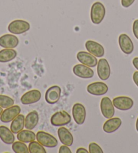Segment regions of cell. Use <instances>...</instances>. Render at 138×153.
I'll list each match as a JSON object with an SVG mask.
<instances>
[{
	"label": "cell",
	"mask_w": 138,
	"mask_h": 153,
	"mask_svg": "<svg viewBox=\"0 0 138 153\" xmlns=\"http://www.w3.org/2000/svg\"><path fill=\"white\" fill-rule=\"evenodd\" d=\"M133 80H134L135 85L138 87V71L135 72L133 74Z\"/></svg>",
	"instance_id": "obj_32"
},
{
	"label": "cell",
	"mask_w": 138,
	"mask_h": 153,
	"mask_svg": "<svg viewBox=\"0 0 138 153\" xmlns=\"http://www.w3.org/2000/svg\"><path fill=\"white\" fill-rule=\"evenodd\" d=\"M87 91L92 95L103 96L108 93V87L106 84L102 82H95L87 86Z\"/></svg>",
	"instance_id": "obj_10"
},
{
	"label": "cell",
	"mask_w": 138,
	"mask_h": 153,
	"mask_svg": "<svg viewBox=\"0 0 138 153\" xmlns=\"http://www.w3.org/2000/svg\"><path fill=\"white\" fill-rule=\"evenodd\" d=\"M97 73L98 77L102 80H107L110 76L111 70L108 61L102 58L97 64Z\"/></svg>",
	"instance_id": "obj_8"
},
{
	"label": "cell",
	"mask_w": 138,
	"mask_h": 153,
	"mask_svg": "<svg viewBox=\"0 0 138 153\" xmlns=\"http://www.w3.org/2000/svg\"><path fill=\"white\" fill-rule=\"evenodd\" d=\"M132 64L135 69H137L138 71V57L134 58V59L132 61Z\"/></svg>",
	"instance_id": "obj_33"
},
{
	"label": "cell",
	"mask_w": 138,
	"mask_h": 153,
	"mask_svg": "<svg viewBox=\"0 0 138 153\" xmlns=\"http://www.w3.org/2000/svg\"><path fill=\"white\" fill-rule=\"evenodd\" d=\"M72 113L74 120L76 124L83 125L86 118V107L81 103H75L73 107Z\"/></svg>",
	"instance_id": "obj_13"
},
{
	"label": "cell",
	"mask_w": 138,
	"mask_h": 153,
	"mask_svg": "<svg viewBox=\"0 0 138 153\" xmlns=\"http://www.w3.org/2000/svg\"><path fill=\"white\" fill-rule=\"evenodd\" d=\"M58 152L59 153H71L72 151L71 150L69 149V146H66V145H62L61 146L59 149V150H58Z\"/></svg>",
	"instance_id": "obj_31"
},
{
	"label": "cell",
	"mask_w": 138,
	"mask_h": 153,
	"mask_svg": "<svg viewBox=\"0 0 138 153\" xmlns=\"http://www.w3.org/2000/svg\"><path fill=\"white\" fill-rule=\"evenodd\" d=\"M71 121V117L70 114L65 111L56 112L53 114L50 120L51 124L56 127L64 126L70 123Z\"/></svg>",
	"instance_id": "obj_3"
},
{
	"label": "cell",
	"mask_w": 138,
	"mask_h": 153,
	"mask_svg": "<svg viewBox=\"0 0 138 153\" xmlns=\"http://www.w3.org/2000/svg\"><path fill=\"white\" fill-rule=\"evenodd\" d=\"M17 139L24 143H30L31 142L36 140V134L30 130L20 131L17 134Z\"/></svg>",
	"instance_id": "obj_23"
},
{
	"label": "cell",
	"mask_w": 138,
	"mask_h": 153,
	"mask_svg": "<svg viewBox=\"0 0 138 153\" xmlns=\"http://www.w3.org/2000/svg\"><path fill=\"white\" fill-rule=\"evenodd\" d=\"M62 90L58 85H54L47 90L46 94H45V99L48 104L54 105L58 102L60 97Z\"/></svg>",
	"instance_id": "obj_9"
},
{
	"label": "cell",
	"mask_w": 138,
	"mask_h": 153,
	"mask_svg": "<svg viewBox=\"0 0 138 153\" xmlns=\"http://www.w3.org/2000/svg\"><path fill=\"white\" fill-rule=\"evenodd\" d=\"M133 33L135 37L138 40V19L135 20L133 24Z\"/></svg>",
	"instance_id": "obj_29"
},
{
	"label": "cell",
	"mask_w": 138,
	"mask_h": 153,
	"mask_svg": "<svg viewBox=\"0 0 138 153\" xmlns=\"http://www.w3.org/2000/svg\"><path fill=\"white\" fill-rule=\"evenodd\" d=\"M37 141L47 148H55L58 146V140L54 136L44 131H39L36 134Z\"/></svg>",
	"instance_id": "obj_4"
},
{
	"label": "cell",
	"mask_w": 138,
	"mask_h": 153,
	"mask_svg": "<svg viewBox=\"0 0 138 153\" xmlns=\"http://www.w3.org/2000/svg\"><path fill=\"white\" fill-rule=\"evenodd\" d=\"M122 125V120L119 117H112L105 121L103 125V130L107 134H112L118 130Z\"/></svg>",
	"instance_id": "obj_19"
},
{
	"label": "cell",
	"mask_w": 138,
	"mask_h": 153,
	"mask_svg": "<svg viewBox=\"0 0 138 153\" xmlns=\"http://www.w3.org/2000/svg\"><path fill=\"white\" fill-rule=\"evenodd\" d=\"M58 136L61 143L68 146H71L73 144L74 138L73 134L67 128L61 126L58 130Z\"/></svg>",
	"instance_id": "obj_18"
},
{
	"label": "cell",
	"mask_w": 138,
	"mask_h": 153,
	"mask_svg": "<svg viewBox=\"0 0 138 153\" xmlns=\"http://www.w3.org/2000/svg\"><path fill=\"white\" fill-rule=\"evenodd\" d=\"M41 97V94L39 90H31L23 94L20 99V102L25 105L33 104L40 101Z\"/></svg>",
	"instance_id": "obj_14"
},
{
	"label": "cell",
	"mask_w": 138,
	"mask_h": 153,
	"mask_svg": "<svg viewBox=\"0 0 138 153\" xmlns=\"http://www.w3.org/2000/svg\"><path fill=\"white\" fill-rule=\"evenodd\" d=\"M0 139L4 144L10 145L14 142L15 136L10 129L6 126H0Z\"/></svg>",
	"instance_id": "obj_20"
},
{
	"label": "cell",
	"mask_w": 138,
	"mask_h": 153,
	"mask_svg": "<svg viewBox=\"0 0 138 153\" xmlns=\"http://www.w3.org/2000/svg\"><path fill=\"white\" fill-rule=\"evenodd\" d=\"M25 117L22 114H19L12 120L10 125V130L14 134H18L23 130L25 127Z\"/></svg>",
	"instance_id": "obj_22"
},
{
	"label": "cell",
	"mask_w": 138,
	"mask_h": 153,
	"mask_svg": "<svg viewBox=\"0 0 138 153\" xmlns=\"http://www.w3.org/2000/svg\"><path fill=\"white\" fill-rule=\"evenodd\" d=\"M28 151L30 153H46L44 146L38 141H32L28 144Z\"/></svg>",
	"instance_id": "obj_25"
},
{
	"label": "cell",
	"mask_w": 138,
	"mask_h": 153,
	"mask_svg": "<svg viewBox=\"0 0 138 153\" xmlns=\"http://www.w3.org/2000/svg\"><path fill=\"white\" fill-rule=\"evenodd\" d=\"M106 15V9L102 3L96 1L93 4L90 11V18L93 24L100 25Z\"/></svg>",
	"instance_id": "obj_1"
},
{
	"label": "cell",
	"mask_w": 138,
	"mask_h": 153,
	"mask_svg": "<svg viewBox=\"0 0 138 153\" xmlns=\"http://www.w3.org/2000/svg\"><path fill=\"white\" fill-rule=\"evenodd\" d=\"M19 44L17 36L11 34H6L0 36V47L4 49H14Z\"/></svg>",
	"instance_id": "obj_16"
},
{
	"label": "cell",
	"mask_w": 138,
	"mask_h": 153,
	"mask_svg": "<svg viewBox=\"0 0 138 153\" xmlns=\"http://www.w3.org/2000/svg\"><path fill=\"white\" fill-rule=\"evenodd\" d=\"M12 149L15 153H28V148L27 146L24 143L22 142L17 141L14 142L12 144Z\"/></svg>",
	"instance_id": "obj_26"
},
{
	"label": "cell",
	"mask_w": 138,
	"mask_h": 153,
	"mask_svg": "<svg viewBox=\"0 0 138 153\" xmlns=\"http://www.w3.org/2000/svg\"><path fill=\"white\" fill-rule=\"evenodd\" d=\"M39 120V114L37 111H33L28 113L25 120V128L26 130H33L38 126Z\"/></svg>",
	"instance_id": "obj_21"
},
{
	"label": "cell",
	"mask_w": 138,
	"mask_h": 153,
	"mask_svg": "<svg viewBox=\"0 0 138 153\" xmlns=\"http://www.w3.org/2000/svg\"><path fill=\"white\" fill-rule=\"evenodd\" d=\"M135 0H121V5L123 7L127 8L134 3Z\"/></svg>",
	"instance_id": "obj_30"
},
{
	"label": "cell",
	"mask_w": 138,
	"mask_h": 153,
	"mask_svg": "<svg viewBox=\"0 0 138 153\" xmlns=\"http://www.w3.org/2000/svg\"><path fill=\"white\" fill-rule=\"evenodd\" d=\"M31 25L23 20H15L9 24L8 30L14 35H21L30 30Z\"/></svg>",
	"instance_id": "obj_2"
},
{
	"label": "cell",
	"mask_w": 138,
	"mask_h": 153,
	"mask_svg": "<svg viewBox=\"0 0 138 153\" xmlns=\"http://www.w3.org/2000/svg\"><path fill=\"white\" fill-rule=\"evenodd\" d=\"M14 104V99L6 95L0 94V107L4 109L13 106Z\"/></svg>",
	"instance_id": "obj_27"
},
{
	"label": "cell",
	"mask_w": 138,
	"mask_h": 153,
	"mask_svg": "<svg viewBox=\"0 0 138 153\" xmlns=\"http://www.w3.org/2000/svg\"><path fill=\"white\" fill-rule=\"evenodd\" d=\"M89 153H103V150L97 143L92 142L89 145Z\"/></svg>",
	"instance_id": "obj_28"
},
{
	"label": "cell",
	"mask_w": 138,
	"mask_h": 153,
	"mask_svg": "<svg viewBox=\"0 0 138 153\" xmlns=\"http://www.w3.org/2000/svg\"><path fill=\"white\" fill-rule=\"evenodd\" d=\"M135 128H136V130L138 132V117L136 120V123H135Z\"/></svg>",
	"instance_id": "obj_35"
},
{
	"label": "cell",
	"mask_w": 138,
	"mask_h": 153,
	"mask_svg": "<svg viewBox=\"0 0 138 153\" xmlns=\"http://www.w3.org/2000/svg\"><path fill=\"white\" fill-rule=\"evenodd\" d=\"M20 107L18 105H13V106L6 108L0 115V120L3 123L11 122L20 114Z\"/></svg>",
	"instance_id": "obj_7"
},
{
	"label": "cell",
	"mask_w": 138,
	"mask_h": 153,
	"mask_svg": "<svg viewBox=\"0 0 138 153\" xmlns=\"http://www.w3.org/2000/svg\"><path fill=\"white\" fill-rule=\"evenodd\" d=\"M118 45L121 50L126 55H130L134 52V45L129 36L126 34H121L118 37Z\"/></svg>",
	"instance_id": "obj_11"
},
{
	"label": "cell",
	"mask_w": 138,
	"mask_h": 153,
	"mask_svg": "<svg viewBox=\"0 0 138 153\" xmlns=\"http://www.w3.org/2000/svg\"><path fill=\"white\" fill-rule=\"evenodd\" d=\"M2 112H3V108L2 107H0V115H2Z\"/></svg>",
	"instance_id": "obj_36"
},
{
	"label": "cell",
	"mask_w": 138,
	"mask_h": 153,
	"mask_svg": "<svg viewBox=\"0 0 138 153\" xmlns=\"http://www.w3.org/2000/svg\"><path fill=\"white\" fill-rule=\"evenodd\" d=\"M100 110L102 115L106 119L114 117L115 113L113 102L109 97H103L100 102Z\"/></svg>",
	"instance_id": "obj_5"
},
{
	"label": "cell",
	"mask_w": 138,
	"mask_h": 153,
	"mask_svg": "<svg viewBox=\"0 0 138 153\" xmlns=\"http://www.w3.org/2000/svg\"><path fill=\"white\" fill-rule=\"evenodd\" d=\"M76 58L81 64L86 65L89 68H94L98 64L96 57L89 52L79 51L76 54Z\"/></svg>",
	"instance_id": "obj_12"
},
{
	"label": "cell",
	"mask_w": 138,
	"mask_h": 153,
	"mask_svg": "<svg viewBox=\"0 0 138 153\" xmlns=\"http://www.w3.org/2000/svg\"><path fill=\"white\" fill-rule=\"evenodd\" d=\"M76 153H88L89 151L84 148H79L76 151Z\"/></svg>",
	"instance_id": "obj_34"
},
{
	"label": "cell",
	"mask_w": 138,
	"mask_h": 153,
	"mask_svg": "<svg viewBox=\"0 0 138 153\" xmlns=\"http://www.w3.org/2000/svg\"><path fill=\"white\" fill-rule=\"evenodd\" d=\"M74 74L79 78L83 79L92 78L94 76V70L91 68L83 64H76L73 68Z\"/></svg>",
	"instance_id": "obj_15"
},
{
	"label": "cell",
	"mask_w": 138,
	"mask_h": 153,
	"mask_svg": "<svg viewBox=\"0 0 138 153\" xmlns=\"http://www.w3.org/2000/svg\"><path fill=\"white\" fill-rule=\"evenodd\" d=\"M114 107L121 111H128L134 107V101L131 98L126 96L115 97L112 101Z\"/></svg>",
	"instance_id": "obj_6"
},
{
	"label": "cell",
	"mask_w": 138,
	"mask_h": 153,
	"mask_svg": "<svg viewBox=\"0 0 138 153\" xmlns=\"http://www.w3.org/2000/svg\"><path fill=\"white\" fill-rule=\"evenodd\" d=\"M86 48L87 51L96 57H102L104 55V48L98 42L91 40L87 41L86 43Z\"/></svg>",
	"instance_id": "obj_17"
},
{
	"label": "cell",
	"mask_w": 138,
	"mask_h": 153,
	"mask_svg": "<svg viewBox=\"0 0 138 153\" xmlns=\"http://www.w3.org/2000/svg\"><path fill=\"white\" fill-rule=\"evenodd\" d=\"M17 56V52L13 49H4L0 51V63L11 62Z\"/></svg>",
	"instance_id": "obj_24"
}]
</instances>
